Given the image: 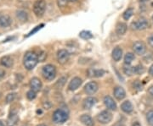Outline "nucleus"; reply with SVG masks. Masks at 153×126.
<instances>
[{
  "label": "nucleus",
  "mask_w": 153,
  "mask_h": 126,
  "mask_svg": "<svg viewBox=\"0 0 153 126\" xmlns=\"http://www.w3.org/2000/svg\"><path fill=\"white\" fill-rule=\"evenodd\" d=\"M38 62V56L33 52H27L23 58L24 67L27 70H32L35 68Z\"/></svg>",
  "instance_id": "1"
},
{
  "label": "nucleus",
  "mask_w": 153,
  "mask_h": 126,
  "mask_svg": "<svg viewBox=\"0 0 153 126\" xmlns=\"http://www.w3.org/2000/svg\"><path fill=\"white\" fill-rule=\"evenodd\" d=\"M46 10L45 0H36L33 4V12L38 17H42Z\"/></svg>",
  "instance_id": "2"
},
{
  "label": "nucleus",
  "mask_w": 153,
  "mask_h": 126,
  "mask_svg": "<svg viewBox=\"0 0 153 126\" xmlns=\"http://www.w3.org/2000/svg\"><path fill=\"white\" fill-rule=\"evenodd\" d=\"M42 74L46 80H53L56 76V69L52 64H47L43 68Z\"/></svg>",
  "instance_id": "3"
},
{
  "label": "nucleus",
  "mask_w": 153,
  "mask_h": 126,
  "mask_svg": "<svg viewBox=\"0 0 153 126\" xmlns=\"http://www.w3.org/2000/svg\"><path fill=\"white\" fill-rule=\"evenodd\" d=\"M68 119V114L62 109H58L53 113V121L55 124H63Z\"/></svg>",
  "instance_id": "4"
},
{
  "label": "nucleus",
  "mask_w": 153,
  "mask_h": 126,
  "mask_svg": "<svg viewBox=\"0 0 153 126\" xmlns=\"http://www.w3.org/2000/svg\"><path fill=\"white\" fill-rule=\"evenodd\" d=\"M148 26H149V22L145 18H140V19H139V20L131 23V28L133 30L142 31V30L146 29Z\"/></svg>",
  "instance_id": "5"
},
{
  "label": "nucleus",
  "mask_w": 153,
  "mask_h": 126,
  "mask_svg": "<svg viewBox=\"0 0 153 126\" xmlns=\"http://www.w3.org/2000/svg\"><path fill=\"white\" fill-rule=\"evenodd\" d=\"M97 119L102 125H106V124H108V123H110L111 121L112 114L107 110L102 111L101 113H100L97 115Z\"/></svg>",
  "instance_id": "6"
},
{
  "label": "nucleus",
  "mask_w": 153,
  "mask_h": 126,
  "mask_svg": "<svg viewBox=\"0 0 153 126\" xmlns=\"http://www.w3.org/2000/svg\"><path fill=\"white\" fill-rule=\"evenodd\" d=\"M70 53L66 49H60L57 52V61L60 64H65L69 60Z\"/></svg>",
  "instance_id": "7"
},
{
  "label": "nucleus",
  "mask_w": 153,
  "mask_h": 126,
  "mask_svg": "<svg viewBox=\"0 0 153 126\" xmlns=\"http://www.w3.org/2000/svg\"><path fill=\"white\" fill-rule=\"evenodd\" d=\"M99 89V85L95 81H90L84 86V91L89 95H94Z\"/></svg>",
  "instance_id": "8"
},
{
  "label": "nucleus",
  "mask_w": 153,
  "mask_h": 126,
  "mask_svg": "<svg viewBox=\"0 0 153 126\" xmlns=\"http://www.w3.org/2000/svg\"><path fill=\"white\" fill-rule=\"evenodd\" d=\"M133 50L136 54L143 55V54H145V52L146 51V45L143 42L138 41V42H135L133 44Z\"/></svg>",
  "instance_id": "9"
},
{
  "label": "nucleus",
  "mask_w": 153,
  "mask_h": 126,
  "mask_svg": "<svg viewBox=\"0 0 153 126\" xmlns=\"http://www.w3.org/2000/svg\"><path fill=\"white\" fill-rule=\"evenodd\" d=\"M104 103L105 105V107L112 111L117 110V103L116 101L113 100V98L110 96H105L104 97Z\"/></svg>",
  "instance_id": "10"
},
{
  "label": "nucleus",
  "mask_w": 153,
  "mask_h": 126,
  "mask_svg": "<svg viewBox=\"0 0 153 126\" xmlns=\"http://www.w3.org/2000/svg\"><path fill=\"white\" fill-rule=\"evenodd\" d=\"M42 82L41 80L37 78V77H34L30 81V86L32 88V90H33L34 92H39L41 89H42Z\"/></svg>",
  "instance_id": "11"
},
{
  "label": "nucleus",
  "mask_w": 153,
  "mask_h": 126,
  "mask_svg": "<svg viewBox=\"0 0 153 126\" xmlns=\"http://www.w3.org/2000/svg\"><path fill=\"white\" fill-rule=\"evenodd\" d=\"M96 102H97V99L95 97H89L85 98L83 101V109H90L91 107H93L95 105Z\"/></svg>",
  "instance_id": "12"
},
{
  "label": "nucleus",
  "mask_w": 153,
  "mask_h": 126,
  "mask_svg": "<svg viewBox=\"0 0 153 126\" xmlns=\"http://www.w3.org/2000/svg\"><path fill=\"white\" fill-rule=\"evenodd\" d=\"M113 94L114 97L117 99V100H123L125 97H126V92L125 90L121 87V86H117L114 88L113 90Z\"/></svg>",
  "instance_id": "13"
},
{
  "label": "nucleus",
  "mask_w": 153,
  "mask_h": 126,
  "mask_svg": "<svg viewBox=\"0 0 153 126\" xmlns=\"http://www.w3.org/2000/svg\"><path fill=\"white\" fill-rule=\"evenodd\" d=\"M82 79H80L79 77H74L71 81H70V83H69V85H68V89L70 90V91H76V89L81 86V84H82Z\"/></svg>",
  "instance_id": "14"
},
{
  "label": "nucleus",
  "mask_w": 153,
  "mask_h": 126,
  "mask_svg": "<svg viewBox=\"0 0 153 126\" xmlns=\"http://www.w3.org/2000/svg\"><path fill=\"white\" fill-rule=\"evenodd\" d=\"M0 64L6 68H11L14 64V60L10 56H4L1 58Z\"/></svg>",
  "instance_id": "15"
},
{
  "label": "nucleus",
  "mask_w": 153,
  "mask_h": 126,
  "mask_svg": "<svg viewBox=\"0 0 153 126\" xmlns=\"http://www.w3.org/2000/svg\"><path fill=\"white\" fill-rule=\"evenodd\" d=\"M80 120L81 122L86 126H95V122L93 120V119L88 115V114H83L80 117Z\"/></svg>",
  "instance_id": "16"
},
{
  "label": "nucleus",
  "mask_w": 153,
  "mask_h": 126,
  "mask_svg": "<svg viewBox=\"0 0 153 126\" xmlns=\"http://www.w3.org/2000/svg\"><path fill=\"white\" fill-rule=\"evenodd\" d=\"M121 109L125 113H131L133 112V110H134V107H133L132 102L130 101H123L121 104Z\"/></svg>",
  "instance_id": "17"
},
{
  "label": "nucleus",
  "mask_w": 153,
  "mask_h": 126,
  "mask_svg": "<svg viewBox=\"0 0 153 126\" xmlns=\"http://www.w3.org/2000/svg\"><path fill=\"white\" fill-rule=\"evenodd\" d=\"M111 57L114 59V61H116V62L119 61L122 58V57H123V50H122V48H119V47H116L112 50Z\"/></svg>",
  "instance_id": "18"
},
{
  "label": "nucleus",
  "mask_w": 153,
  "mask_h": 126,
  "mask_svg": "<svg viewBox=\"0 0 153 126\" xmlns=\"http://www.w3.org/2000/svg\"><path fill=\"white\" fill-rule=\"evenodd\" d=\"M105 74V71L103 70H95V69H89L88 70V76L89 77H96V78H99V77H101L104 76Z\"/></svg>",
  "instance_id": "19"
},
{
  "label": "nucleus",
  "mask_w": 153,
  "mask_h": 126,
  "mask_svg": "<svg viewBox=\"0 0 153 126\" xmlns=\"http://www.w3.org/2000/svg\"><path fill=\"white\" fill-rule=\"evenodd\" d=\"M18 120H19V118H18L17 113H12L9 116V118H8V119H7V125L15 126L17 124Z\"/></svg>",
  "instance_id": "20"
},
{
  "label": "nucleus",
  "mask_w": 153,
  "mask_h": 126,
  "mask_svg": "<svg viewBox=\"0 0 153 126\" xmlns=\"http://www.w3.org/2000/svg\"><path fill=\"white\" fill-rule=\"evenodd\" d=\"M12 20L9 15H1L0 16V26L1 27H8L11 25Z\"/></svg>",
  "instance_id": "21"
},
{
  "label": "nucleus",
  "mask_w": 153,
  "mask_h": 126,
  "mask_svg": "<svg viewBox=\"0 0 153 126\" xmlns=\"http://www.w3.org/2000/svg\"><path fill=\"white\" fill-rule=\"evenodd\" d=\"M127 26L125 23H118L117 26H116V32L117 34L122 36V35H124L127 31Z\"/></svg>",
  "instance_id": "22"
},
{
  "label": "nucleus",
  "mask_w": 153,
  "mask_h": 126,
  "mask_svg": "<svg viewBox=\"0 0 153 126\" xmlns=\"http://www.w3.org/2000/svg\"><path fill=\"white\" fill-rule=\"evenodd\" d=\"M16 17L21 22H25L27 21V13L24 10H17L16 11Z\"/></svg>",
  "instance_id": "23"
},
{
  "label": "nucleus",
  "mask_w": 153,
  "mask_h": 126,
  "mask_svg": "<svg viewBox=\"0 0 153 126\" xmlns=\"http://www.w3.org/2000/svg\"><path fill=\"white\" fill-rule=\"evenodd\" d=\"M123 73L127 76H133L134 74V67L130 66V64H124L123 66Z\"/></svg>",
  "instance_id": "24"
},
{
  "label": "nucleus",
  "mask_w": 153,
  "mask_h": 126,
  "mask_svg": "<svg viewBox=\"0 0 153 126\" xmlns=\"http://www.w3.org/2000/svg\"><path fill=\"white\" fill-rule=\"evenodd\" d=\"M66 80H67V78L65 77V76L60 77V78L56 81V83H55V85H54V87H55L56 89H61V88H63V86H64L65 84H66Z\"/></svg>",
  "instance_id": "25"
},
{
  "label": "nucleus",
  "mask_w": 153,
  "mask_h": 126,
  "mask_svg": "<svg viewBox=\"0 0 153 126\" xmlns=\"http://www.w3.org/2000/svg\"><path fill=\"white\" fill-rule=\"evenodd\" d=\"M79 36L84 40H89V39H91L93 37V34L89 31H82L80 33H79Z\"/></svg>",
  "instance_id": "26"
},
{
  "label": "nucleus",
  "mask_w": 153,
  "mask_h": 126,
  "mask_svg": "<svg viewBox=\"0 0 153 126\" xmlns=\"http://www.w3.org/2000/svg\"><path fill=\"white\" fill-rule=\"evenodd\" d=\"M135 57L133 52H127L124 57V64H131V63L134 60Z\"/></svg>",
  "instance_id": "27"
},
{
  "label": "nucleus",
  "mask_w": 153,
  "mask_h": 126,
  "mask_svg": "<svg viewBox=\"0 0 153 126\" xmlns=\"http://www.w3.org/2000/svg\"><path fill=\"white\" fill-rule=\"evenodd\" d=\"M133 14H134V9L132 8H129V9H127V10L123 13V19L125 21H128L131 18V16L133 15Z\"/></svg>",
  "instance_id": "28"
},
{
  "label": "nucleus",
  "mask_w": 153,
  "mask_h": 126,
  "mask_svg": "<svg viewBox=\"0 0 153 126\" xmlns=\"http://www.w3.org/2000/svg\"><path fill=\"white\" fill-rule=\"evenodd\" d=\"M145 72V68L141 64H138L134 67V74L136 75H141Z\"/></svg>",
  "instance_id": "29"
},
{
  "label": "nucleus",
  "mask_w": 153,
  "mask_h": 126,
  "mask_svg": "<svg viewBox=\"0 0 153 126\" xmlns=\"http://www.w3.org/2000/svg\"><path fill=\"white\" fill-rule=\"evenodd\" d=\"M36 92H34L33 90H30V91H28L27 92V93H26V97H27V99H29V100H33V99H35L36 98Z\"/></svg>",
  "instance_id": "30"
},
{
  "label": "nucleus",
  "mask_w": 153,
  "mask_h": 126,
  "mask_svg": "<svg viewBox=\"0 0 153 126\" xmlns=\"http://www.w3.org/2000/svg\"><path fill=\"white\" fill-rule=\"evenodd\" d=\"M146 119L149 125H153V110H151L146 114Z\"/></svg>",
  "instance_id": "31"
},
{
  "label": "nucleus",
  "mask_w": 153,
  "mask_h": 126,
  "mask_svg": "<svg viewBox=\"0 0 153 126\" xmlns=\"http://www.w3.org/2000/svg\"><path fill=\"white\" fill-rule=\"evenodd\" d=\"M15 95H16L15 93H10V94L7 95V97H6V102L9 103V102L14 101L15 98Z\"/></svg>",
  "instance_id": "32"
},
{
  "label": "nucleus",
  "mask_w": 153,
  "mask_h": 126,
  "mask_svg": "<svg viewBox=\"0 0 153 126\" xmlns=\"http://www.w3.org/2000/svg\"><path fill=\"white\" fill-rule=\"evenodd\" d=\"M67 3H68V0H57V4L60 8L66 7Z\"/></svg>",
  "instance_id": "33"
},
{
  "label": "nucleus",
  "mask_w": 153,
  "mask_h": 126,
  "mask_svg": "<svg viewBox=\"0 0 153 126\" xmlns=\"http://www.w3.org/2000/svg\"><path fill=\"white\" fill-rule=\"evenodd\" d=\"M134 87L137 91H141V90H142V85H141V83H140L139 80H136V81L134 83Z\"/></svg>",
  "instance_id": "34"
},
{
  "label": "nucleus",
  "mask_w": 153,
  "mask_h": 126,
  "mask_svg": "<svg viewBox=\"0 0 153 126\" xmlns=\"http://www.w3.org/2000/svg\"><path fill=\"white\" fill-rule=\"evenodd\" d=\"M43 26H44V24H42V25H38L35 29H33V30H32V31H31V32L27 35V36H30L33 35V34H34V33H36L38 30H40Z\"/></svg>",
  "instance_id": "35"
},
{
  "label": "nucleus",
  "mask_w": 153,
  "mask_h": 126,
  "mask_svg": "<svg viewBox=\"0 0 153 126\" xmlns=\"http://www.w3.org/2000/svg\"><path fill=\"white\" fill-rule=\"evenodd\" d=\"M147 41H148V44L150 45V47H152L153 48V33L148 37Z\"/></svg>",
  "instance_id": "36"
},
{
  "label": "nucleus",
  "mask_w": 153,
  "mask_h": 126,
  "mask_svg": "<svg viewBox=\"0 0 153 126\" xmlns=\"http://www.w3.org/2000/svg\"><path fill=\"white\" fill-rule=\"evenodd\" d=\"M43 105H44V107L46 109H50L51 107H52V104H51V102L50 101H49L44 102V104H43Z\"/></svg>",
  "instance_id": "37"
},
{
  "label": "nucleus",
  "mask_w": 153,
  "mask_h": 126,
  "mask_svg": "<svg viewBox=\"0 0 153 126\" xmlns=\"http://www.w3.org/2000/svg\"><path fill=\"white\" fill-rule=\"evenodd\" d=\"M148 92H149V94L153 97V86H152L148 89Z\"/></svg>",
  "instance_id": "38"
},
{
  "label": "nucleus",
  "mask_w": 153,
  "mask_h": 126,
  "mask_svg": "<svg viewBox=\"0 0 153 126\" xmlns=\"http://www.w3.org/2000/svg\"><path fill=\"white\" fill-rule=\"evenodd\" d=\"M149 74L152 76H153V64L150 67V69H149Z\"/></svg>",
  "instance_id": "39"
},
{
  "label": "nucleus",
  "mask_w": 153,
  "mask_h": 126,
  "mask_svg": "<svg viewBox=\"0 0 153 126\" xmlns=\"http://www.w3.org/2000/svg\"><path fill=\"white\" fill-rule=\"evenodd\" d=\"M131 126H141V125H140V124L139 122H137V121H136V122L133 123V124H132V125H131Z\"/></svg>",
  "instance_id": "40"
},
{
  "label": "nucleus",
  "mask_w": 153,
  "mask_h": 126,
  "mask_svg": "<svg viewBox=\"0 0 153 126\" xmlns=\"http://www.w3.org/2000/svg\"><path fill=\"white\" fill-rule=\"evenodd\" d=\"M0 126H4V125H3V123L2 121H0Z\"/></svg>",
  "instance_id": "41"
},
{
  "label": "nucleus",
  "mask_w": 153,
  "mask_h": 126,
  "mask_svg": "<svg viewBox=\"0 0 153 126\" xmlns=\"http://www.w3.org/2000/svg\"><path fill=\"white\" fill-rule=\"evenodd\" d=\"M74 1H76V0H68V2H74Z\"/></svg>",
  "instance_id": "42"
},
{
  "label": "nucleus",
  "mask_w": 153,
  "mask_h": 126,
  "mask_svg": "<svg viewBox=\"0 0 153 126\" xmlns=\"http://www.w3.org/2000/svg\"><path fill=\"white\" fill-rule=\"evenodd\" d=\"M38 126H46V125H43V124H42V125H38Z\"/></svg>",
  "instance_id": "43"
},
{
  "label": "nucleus",
  "mask_w": 153,
  "mask_h": 126,
  "mask_svg": "<svg viewBox=\"0 0 153 126\" xmlns=\"http://www.w3.org/2000/svg\"><path fill=\"white\" fill-rule=\"evenodd\" d=\"M152 21H153V16H152Z\"/></svg>",
  "instance_id": "44"
}]
</instances>
